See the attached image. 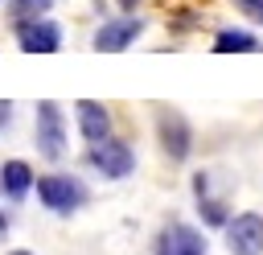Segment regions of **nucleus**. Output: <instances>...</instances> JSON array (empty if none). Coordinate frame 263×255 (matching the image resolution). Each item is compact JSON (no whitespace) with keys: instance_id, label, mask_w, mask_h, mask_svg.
Wrapping results in <instances>:
<instances>
[{"instance_id":"4","label":"nucleus","mask_w":263,"mask_h":255,"mask_svg":"<svg viewBox=\"0 0 263 255\" xmlns=\"http://www.w3.org/2000/svg\"><path fill=\"white\" fill-rule=\"evenodd\" d=\"M86 160H90V169H99L107 181H123V177H132V169H136L132 144H127V140H115V136L90 144V148H86Z\"/></svg>"},{"instance_id":"7","label":"nucleus","mask_w":263,"mask_h":255,"mask_svg":"<svg viewBox=\"0 0 263 255\" xmlns=\"http://www.w3.org/2000/svg\"><path fill=\"white\" fill-rule=\"evenodd\" d=\"M144 33V16H111V21H103L99 29H95V49L99 53H119V49H127L136 37Z\"/></svg>"},{"instance_id":"18","label":"nucleus","mask_w":263,"mask_h":255,"mask_svg":"<svg viewBox=\"0 0 263 255\" xmlns=\"http://www.w3.org/2000/svg\"><path fill=\"white\" fill-rule=\"evenodd\" d=\"M119 4H123V8H136V0H119Z\"/></svg>"},{"instance_id":"8","label":"nucleus","mask_w":263,"mask_h":255,"mask_svg":"<svg viewBox=\"0 0 263 255\" xmlns=\"http://www.w3.org/2000/svg\"><path fill=\"white\" fill-rule=\"evenodd\" d=\"M16 45L25 53H58L62 49V29L45 16H29L16 25Z\"/></svg>"},{"instance_id":"3","label":"nucleus","mask_w":263,"mask_h":255,"mask_svg":"<svg viewBox=\"0 0 263 255\" xmlns=\"http://www.w3.org/2000/svg\"><path fill=\"white\" fill-rule=\"evenodd\" d=\"M156 140H160V148H164V156L173 165L189 160V152H193V128L177 107H160L156 111Z\"/></svg>"},{"instance_id":"2","label":"nucleus","mask_w":263,"mask_h":255,"mask_svg":"<svg viewBox=\"0 0 263 255\" xmlns=\"http://www.w3.org/2000/svg\"><path fill=\"white\" fill-rule=\"evenodd\" d=\"M33 140H37V152L45 160H62L66 156V115L53 99H41L37 103V119H33Z\"/></svg>"},{"instance_id":"16","label":"nucleus","mask_w":263,"mask_h":255,"mask_svg":"<svg viewBox=\"0 0 263 255\" xmlns=\"http://www.w3.org/2000/svg\"><path fill=\"white\" fill-rule=\"evenodd\" d=\"M8 255H33V251H29V247H12Z\"/></svg>"},{"instance_id":"11","label":"nucleus","mask_w":263,"mask_h":255,"mask_svg":"<svg viewBox=\"0 0 263 255\" xmlns=\"http://www.w3.org/2000/svg\"><path fill=\"white\" fill-rule=\"evenodd\" d=\"M251 49H259V37L247 29H222L214 37V53H251Z\"/></svg>"},{"instance_id":"1","label":"nucleus","mask_w":263,"mask_h":255,"mask_svg":"<svg viewBox=\"0 0 263 255\" xmlns=\"http://www.w3.org/2000/svg\"><path fill=\"white\" fill-rule=\"evenodd\" d=\"M33 189H37V202L49 214H74L86 202V185L74 173H45V177H37Z\"/></svg>"},{"instance_id":"17","label":"nucleus","mask_w":263,"mask_h":255,"mask_svg":"<svg viewBox=\"0 0 263 255\" xmlns=\"http://www.w3.org/2000/svg\"><path fill=\"white\" fill-rule=\"evenodd\" d=\"M29 4H33V8H45V4H49V0H29Z\"/></svg>"},{"instance_id":"10","label":"nucleus","mask_w":263,"mask_h":255,"mask_svg":"<svg viewBox=\"0 0 263 255\" xmlns=\"http://www.w3.org/2000/svg\"><path fill=\"white\" fill-rule=\"evenodd\" d=\"M33 185H37V177H33L29 160H4V165H0V189H4L12 202H21Z\"/></svg>"},{"instance_id":"5","label":"nucleus","mask_w":263,"mask_h":255,"mask_svg":"<svg viewBox=\"0 0 263 255\" xmlns=\"http://www.w3.org/2000/svg\"><path fill=\"white\" fill-rule=\"evenodd\" d=\"M152 255H210V243H205V234H201L197 226L173 218V222H164V226L156 230Z\"/></svg>"},{"instance_id":"12","label":"nucleus","mask_w":263,"mask_h":255,"mask_svg":"<svg viewBox=\"0 0 263 255\" xmlns=\"http://www.w3.org/2000/svg\"><path fill=\"white\" fill-rule=\"evenodd\" d=\"M197 206H201V222H205V226H226V222H230V218H226V206H222L218 197L205 193V197H197Z\"/></svg>"},{"instance_id":"13","label":"nucleus","mask_w":263,"mask_h":255,"mask_svg":"<svg viewBox=\"0 0 263 255\" xmlns=\"http://www.w3.org/2000/svg\"><path fill=\"white\" fill-rule=\"evenodd\" d=\"M234 4H238V8L255 21V25H263V0H234Z\"/></svg>"},{"instance_id":"6","label":"nucleus","mask_w":263,"mask_h":255,"mask_svg":"<svg viewBox=\"0 0 263 255\" xmlns=\"http://www.w3.org/2000/svg\"><path fill=\"white\" fill-rule=\"evenodd\" d=\"M222 230H226L230 255H263V214L242 210V214H234Z\"/></svg>"},{"instance_id":"14","label":"nucleus","mask_w":263,"mask_h":255,"mask_svg":"<svg viewBox=\"0 0 263 255\" xmlns=\"http://www.w3.org/2000/svg\"><path fill=\"white\" fill-rule=\"evenodd\" d=\"M8 123H12V103H8V99H0V132H4Z\"/></svg>"},{"instance_id":"9","label":"nucleus","mask_w":263,"mask_h":255,"mask_svg":"<svg viewBox=\"0 0 263 255\" xmlns=\"http://www.w3.org/2000/svg\"><path fill=\"white\" fill-rule=\"evenodd\" d=\"M74 115H78V132H82L86 144H99V140L111 136V111H107L103 103L78 99V103H74Z\"/></svg>"},{"instance_id":"15","label":"nucleus","mask_w":263,"mask_h":255,"mask_svg":"<svg viewBox=\"0 0 263 255\" xmlns=\"http://www.w3.org/2000/svg\"><path fill=\"white\" fill-rule=\"evenodd\" d=\"M8 230V214H4V206H0V234Z\"/></svg>"}]
</instances>
